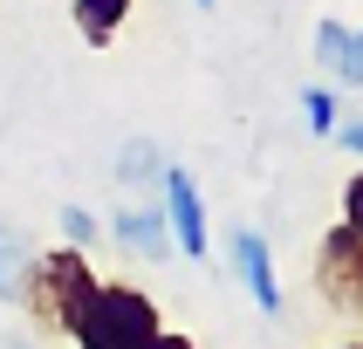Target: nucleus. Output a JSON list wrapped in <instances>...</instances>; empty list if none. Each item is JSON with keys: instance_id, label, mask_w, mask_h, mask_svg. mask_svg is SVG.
Listing matches in <instances>:
<instances>
[{"instance_id": "nucleus-7", "label": "nucleus", "mask_w": 363, "mask_h": 349, "mask_svg": "<svg viewBox=\"0 0 363 349\" xmlns=\"http://www.w3.org/2000/svg\"><path fill=\"white\" fill-rule=\"evenodd\" d=\"M315 62H323L336 82H350V89H363V28L350 35L343 21H323L315 28Z\"/></svg>"}, {"instance_id": "nucleus-2", "label": "nucleus", "mask_w": 363, "mask_h": 349, "mask_svg": "<svg viewBox=\"0 0 363 349\" xmlns=\"http://www.w3.org/2000/svg\"><path fill=\"white\" fill-rule=\"evenodd\" d=\"M158 302L144 294V287H96V302L82 308V322H76V349H151L158 343Z\"/></svg>"}, {"instance_id": "nucleus-13", "label": "nucleus", "mask_w": 363, "mask_h": 349, "mask_svg": "<svg viewBox=\"0 0 363 349\" xmlns=\"http://www.w3.org/2000/svg\"><path fill=\"white\" fill-rule=\"evenodd\" d=\"M343 226H350V233H363V171L343 185Z\"/></svg>"}, {"instance_id": "nucleus-14", "label": "nucleus", "mask_w": 363, "mask_h": 349, "mask_svg": "<svg viewBox=\"0 0 363 349\" xmlns=\"http://www.w3.org/2000/svg\"><path fill=\"white\" fill-rule=\"evenodd\" d=\"M336 137H343V151H357V158H363V117L357 123H336Z\"/></svg>"}, {"instance_id": "nucleus-15", "label": "nucleus", "mask_w": 363, "mask_h": 349, "mask_svg": "<svg viewBox=\"0 0 363 349\" xmlns=\"http://www.w3.org/2000/svg\"><path fill=\"white\" fill-rule=\"evenodd\" d=\"M151 349H199V343H192V336H179V328H158V343H151Z\"/></svg>"}, {"instance_id": "nucleus-11", "label": "nucleus", "mask_w": 363, "mask_h": 349, "mask_svg": "<svg viewBox=\"0 0 363 349\" xmlns=\"http://www.w3.org/2000/svg\"><path fill=\"white\" fill-rule=\"evenodd\" d=\"M302 123H308V137H329L343 123V96L336 89H302Z\"/></svg>"}, {"instance_id": "nucleus-17", "label": "nucleus", "mask_w": 363, "mask_h": 349, "mask_svg": "<svg viewBox=\"0 0 363 349\" xmlns=\"http://www.w3.org/2000/svg\"><path fill=\"white\" fill-rule=\"evenodd\" d=\"M199 7H213V0H199Z\"/></svg>"}, {"instance_id": "nucleus-9", "label": "nucleus", "mask_w": 363, "mask_h": 349, "mask_svg": "<svg viewBox=\"0 0 363 349\" xmlns=\"http://www.w3.org/2000/svg\"><path fill=\"white\" fill-rule=\"evenodd\" d=\"M28 267H35V253L21 246V233L0 226V302H21L28 294Z\"/></svg>"}, {"instance_id": "nucleus-8", "label": "nucleus", "mask_w": 363, "mask_h": 349, "mask_svg": "<svg viewBox=\"0 0 363 349\" xmlns=\"http://www.w3.org/2000/svg\"><path fill=\"white\" fill-rule=\"evenodd\" d=\"M123 21H130V0H76V35L89 48H110L123 35Z\"/></svg>"}, {"instance_id": "nucleus-3", "label": "nucleus", "mask_w": 363, "mask_h": 349, "mask_svg": "<svg viewBox=\"0 0 363 349\" xmlns=\"http://www.w3.org/2000/svg\"><path fill=\"white\" fill-rule=\"evenodd\" d=\"M315 294L336 315H357L363 322V233H350V226H329L323 233V246H315Z\"/></svg>"}, {"instance_id": "nucleus-5", "label": "nucleus", "mask_w": 363, "mask_h": 349, "mask_svg": "<svg viewBox=\"0 0 363 349\" xmlns=\"http://www.w3.org/2000/svg\"><path fill=\"white\" fill-rule=\"evenodd\" d=\"M110 240H123L138 261H172L179 240H172V219H164V205H123L117 219H110Z\"/></svg>"}, {"instance_id": "nucleus-18", "label": "nucleus", "mask_w": 363, "mask_h": 349, "mask_svg": "<svg viewBox=\"0 0 363 349\" xmlns=\"http://www.w3.org/2000/svg\"><path fill=\"white\" fill-rule=\"evenodd\" d=\"M14 349H21V343H14Z\"/></svg>"}, {"instance_id": "nucleus-1", "label": "nucleus", "mask_w": 363, "mask_h": 349, "mask_svg": "<svg viewBox=\"0 0 363 349\" xmlns=\"http://www.w3.org/2000/svg\"><path fill=\"white\" fill-rule=\"evenodd\" d=\"M96 267H89V253L82 246H48V253H35V267H28V294H21V308L35 315L41 336H76L82 308L96 302Z\"/></svg>"}, {"instance_id": "nucleus-12", "label": "nucleus", "mask_w": 363, "mask_h": 349, "mask_svg": "<svg viewBox=\"0 0 363 349\" xmlns=\"http://www.w3.org/2000/svg\"><path fill=\"white\" fill-rule=\"evenodd\" d=\"M62 226H69V246H89V240H96V219H89L82 205H62Z\"/></svg>"}, {"instance_id": "nucleus-4", "label": "nucleus", "mask_w": 363, "mask_h": 349, "mask_svg": "<svg viewBox=\"0 0 363 349\" xmlns=\"http://www.w3.org/2000/svg\"><path fill=\"white\" fill-rule=\"evenodd\" d=\"M158 205H164V219H172V240H179V253H192V261H199L213 240H206V199H199V185H192V171H185V164H164Z\"/></svg>"}, {"instance_id": "nucleus-6", "label": "nucleus", "mask_w": 363, "mask_h": 349, "mask_svg": "<svg viewBox=\"0 0 363 349\" xmlns=\"http://www.w3.org/2000/svg\"><path fill=\"white\" fill-rule=\"evenodd\" d=\"M233 274L247 281L254 308H267V315H281V281H274V261H267V240L254 233V226H240V233H233Z\"/></svg>"}, {"instance_id": "nucleus-10", "label": "nucleus", "mask_w": 363, "mask_h": 349, "mask_svg": "<svg viewBox=\"0 0 363 349\" xmlns=\"http://www.w3.org/2000/svg\"><path fill=\"white\" fill-rule=\"evenodd\" d=\"M117 178H123V185H151V192H158V178H164V158H158V144L130 137V144H123V164H117Z\"/></svg>"}, {"instance_id": "nucleus-16", "label": "nucleus", "mask_w": 363, "mask_h": 349, "mask_svg": "<svg viewBox=\"0 0 363 349\" xmlns=\"http://www.w3.org/2000/svg\"><path fill=\"white\" fill-rule=\"evenodd\" d=\"M343 349H363V343H343Z\"/></svg>"}]
</instances>
